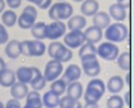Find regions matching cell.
<instances>
[{"label":"cell","instance_id":"obj_16","mask_svg":"<svg viewBox=\"0 0 134 108\" xmlns=\"http://www.w3.org/2000/svg\"><path fill=\"white\" fill-rule=\"evenodd\" d=\"M29 85L33 88V91H38V92L41 91V89H43L45 85H46L45 77H43L42 72L39 70L37 66H33V79H31Z\"/></svg>","mask_w":134,"mask_h":108},{"label":"cell","instance_id":"obj_33","mask_svg":"<svg viewBox=\"0 0 134 108\" xmlns=\"http://www.w3.org/2000/svg\"><path fill=\"white\" fill-rule=\"evenodd\" d=\"M106 105H107V108H123L125 107L123 97L119 95H111L107 99Z\"/></svg>","mask_w":134,"mask_h":108},{"label":"cell","instance_id":"obj_39","mask_svg":"<svg viewBox=\"0 0 134 108\" xmlns=\"http://www.w3.org/2000/svg\"><path fill=\"white\" fill-rule=\"evenodd\" d=\"M123 103H126L127 104V107L130 105V91H127L125 93V99H123Z\"/></svg>","mask_w":134,"mask_h":108},{"label":"cell","instance_id":"obj_27","mask_svg":"<svg viewBox=\"0 0 134 108\" xmlns=\"http://www.w3.org/2000/svg\"><path fill=\"white\" fill-rule=\"evenodd\" d=\"M34 39L37 41H43L46 39V23L43 22H35L34 26L30 28Z\"/></svg>","mask_w":134,"mask_h":108},{"label":"cell","instance_id":"obj_46","mask_svg":"<svg viewBox=\"0 0 134 108\" xmlns=\"http://www.w3.org/2000/svg\"><path fill=\"white\" fill-rule=\"evenodd\" d=\"M0 108H4V103L3 101H0Z\"/></svg>","mask_w":134,"mask_h":108},{"label":"cell","instance_id":"obj_13","mask_svg":"<svg viewBox=\"0 0 134 108\" xmlns=\"http://www.w3.org/2000/svg\"><path fill=\"white\" fill-rule=\"evenodd\" d=\"M62 80H64L66 84L69 82H73V81H79V79L81 77V68L76 65V64H70L68 65V68L62 72Z\"/></svg>","mask_w":134,"mask_h":108},{"label":"cell","instance_id":"obj_15","mask_svg":"<svg viewBox=\"0 0 134 108\" xmlns=\"http://www.w3.org/2000/svg\"><path fill=\"white\" fill-rule=\"evenodd\" d=\"M84 33V37H85V42H88V43H92V45H95V43H99L100 39H102V37H103V30H100L99 27L96 26H90V27H87Z\"/></svg>","mask_w":134,"mask_h":108},{"label":"cell","instance_id":"obj_48","mask_svg":"<svg viewBox=\"0 0 134 108\" xmlns=\"http://www.w3.org/2000/svg\"><path fill=\"white\" fill-rule=\"evenodd\" d=\"M57 2H66V0H57Z\"/></svg>","mask_w":134,"mask_h":108},{"label":"cell","instance_id":"obj_21","mask_svg":"<svg viewBox=\"0 0 134 108\" xmlns=\"http://www.w3.org/2000/svg\"><path fill=\"white\" fill-rule=\"evenodd\" d=\"M15 79L18 80V82L22 84H30L31 79H33V66H20L18 68L16 73H15Z\"/></svg>","mask_w":134,"mask_h":108},{"label":"cell","instance_id":"obj_8","mask_svg":"<svg viewBox=\"0 0 134 108\" xmlns=\"http://www.w3.org/2000/svg\"><path fill=\"white\" fill-rule=\"evenodd\" d=\"M62 72H64V65H62L61 62H58V61H48V64L45 65V70H43V77L46 82L48 81H54L60 79V76L62 74Z\"/></svg>","mask_w":134,"mask_h":108},{"label":"cell","instance_id":"obj_49","mask_svg":"<svg viewBox=\"0 0 134 108\" xmlns=\"http://www.w3.org/2000/svg\"><path fill=\"white\" fill-rule=\"evenodd\" d=\"M96 2H98V0H96Z\"/></svg>","mask_w":134,"mask_h":108},{"label":"cell","instance_id":"obj_19","mask_svg":"<svg viewBox=\"0 0 134 108\" xmlns=\"http://www.w3.org/2000/svg\"><path fill=\"white\" fill-rule=\"evenodd\" d=\"M66 27L70 31H76V30H81L87 26V19L83 15H72L68 20H66Z\"/></svg>","mask_w":134,"mask_h":108},{"label":"cell","instance_id":"obj_34","mask_svg":"<svg viewBox=\"0 0 134 108\" xmlns=\"http://www.w3.org/2000/svg\"><path fill=\"white\" fill-rule=\"evenodd\" d=\"M8 42V31L7 28L0 23V45H5Z\"/></svg>","mask_w":134,"mask_h":108},{"label":"cell","instance_id":"obj_30","mask_svg":"<svg viewBox=\"0 0 134 108\" xmlns=\"http://www.w3.org/2000/svg\"><path fill=\"white\" fill-rule=\"evenodd\" d=\"M49 91H52L53 93H56L57 96H62L65 93V91H66V82L62 79L54 80V81H52V85H50Z\"/></svg>","mask_w":134,"mask_h":108},{"label":"cell","instance_id":"obj_42","mask_svg":"<svg viewBox=\"0 0 134 108\" xmlns=\"http://www.w3.org/2000/svg\"><path fill=\"white\" fill-rule=\"evenodd\" d=\"M29 3H31V4H35V5H38L39 3H41V0H27Z\"/></svg>","mask_w":134,"mask_h":108},{"label":"cell","instance_id":"obj_10","mask_svg":"<svg viewBox=\"0 0 134 108\" xmlns=\"http://www.w3.org/2000/svg\"><path fill=\"white\" fill-rule=\"evenodd\" d=\"M66 33V25L60 20H53L46 25V38L50 41H57L58 38L64 37Z\"/></svg>","mask_w":134,"mask_h":108},{"label":"cell","instance_id":"obj_20","mask_svg":"<svg viewBox=\"0 0 134 108\" xmlns=\"http://www.w3.org/2000/svg\"><path fill=\"white\" fill-rule=\"evenodd\" d=\"M92 23L93 26L99 27L100 30L103 28H107L110 25H111V18L108 16V14L104 12V11H98L92 18Z\"/></svg>","mask_w":134,"mask_h":108},{"label":"cell","instance_id":"obj_14","mask_svg":"<svg viewBox=\"0 0 134 108\" xmlns=\"http://www.w3.org/2000/svg\"><path fill=\"white\" fill-rule=\"evenodd\" d=\"M79 57H80L81 62L95 59V58L98 57V56H96V46L92 45V43L85 42L81 47H80V50H79Z\"/></svg>","mask_w":134,"mask_h":108},{"label":"cell","instance_id":"obj_18","mask_svg":"<svg viewBox=\"0 0 134 108\" xmlns=\"http://www.w3.org/2000/svg\"><path fill=\"white\" fill-rule=\"evenodd\" d=\"M66 96L70 97V99H75V100H80L83 97V92H84V88L81 85V82L79 81H73V82H69L66 84Z\"/></svg>","mask_w":134,"mask_h":108},{"label":"cell","instance_id":"obj_28","mask_svg":"<svg viewBox=\"0 0 134 108\" xmlns=\"http://www.w3.org/2000/svg\"><path fill=\"white\" fill-rule=\"evenodd\" d=\"M58 103H60V96L53 93L52 91H48L42 96V104L46 108H58Z\"/></svg>","mask_w":134,"mask_h":108},{"label":"cell","instance_id":"obj_9","mask_svg":"<svg viewBox=\"0 0 134 108\" xmlns=\"http://www.w3.org/2000/svg\"><path fill=\"white\" fill-rule=\"evenodd\" d=\"M85 43V37L81 30H76V31H69L64 35V45L68 49H80Z\"/></svg>","mask_w":134,"mask_h":108},{"label":"cell","instance_id":"obj_32","mask_svg":"<svg viewBox=\"0 0 134 108\" xmlns=\"http://www.w3.org/2000/svg\"><path fill=\"white\" fill-rule=\"evenodd\" d=\"M58 107H60V108H83L81 103L79 101V100L70 99V97H68V96H64V97L60 99Z\"/></svg>","mask_w":134,"mask_h":108},{"label":"cell","instance_id":"obj_35","mask_svg":"<svg viewBox=\"0 0 134 108\" xmlns=\"http://www.w3.org/2000/svg\"><path fill=\"white\" fill-rule=\"evenodd\" d=\"M4 108H22V105H20L19 100H16V99H10L8 101L5 103Z\"/></svg>","mask_w":134,"mask_h":108},{"label":"cell","instance_id":"obj_12","mask_svg":"<svg viewBox=\"0 0 134 108\" xmlns=\"http://www.w3.org/2000/svg\"><path fill=\"white\" fill-rule=\"evenodd\" d=\"M107 14H108V16L111 19H114L115 22H121V23L126 19V15H127V12H126V7L122 3H114V4H111Z\"/></svg>","mask_w":134,"mask_h":108},{"label":"cell","instance_id":"obj_43","mask_svg":"<svg viewBox=\"0 0 134 108\" xmlns=\"http://www.w3.org/2000/svg\"><path fill=\"white\" fill-rule=\"evenodd\" d=\"M126 82H127V84H130V74H127V76H126Z\"/></svg>","mask_w":134,"mask_h":108},{"label":"cell","instance_id":"obj_31","mask_svg":"<svg viewBox=\"0 0 134 108\" xmlns=\"http://www.w3.org/2000/svg\"><path fill=\"white\" fill-rule=\"evenodd\" d=\"M115 61L118 62V65H119L122 70L129 72V69H130V53L129 51L119 53V56H118V58Z\"/></svg>","mask_w":134,"mask_h":108},{"label":"cell","instance_id":"obj_25","mask_svg":"<svg viewBox=\"0 0 134 108\" xmlns=\"http://www.w3.org/2000/svg\"><path fill=\"white\" fill-rule=\"evenodd\" d=\"M10 88H11V96L16 100L25 99L27 92H29V87L26 84H22V82H18V81H15Z\"/></svg>","mask_w":134,"mask_h":108},{"label":"cell","instance_id":"obj_7","mask_svg":"<svg viewBox=\"0 0 134 108\" xmlns=\"http://www.w3.org/2000/svg\"><path fill=\"white\" fill-rule=\"evenodd\" d=\"M96 56H99L104 61H115L119 56V47L111 42H103V43H99V46L96 47Z\"/></svg>","mask_w":134,"mask_h":108},{"label":"cell","instance_id":"obj_44","mask_svg":"<svg viewBox=\"0 0 134 108\" xmlns=\"http://www.w3.org/2000/svg\"><path fill=\"white\" fill-rule=\"evenodd\" d=\"M125 2H127V0H116V3H122V4H123Z\"/></svg>","mask_w":134,"mask_h":108},{"label":"cell","instance_id":"obj_6","mask_svg":"<svg viewBox=\"0 0 134 108\" xmlns=\"http://www.w3.org/2000/svg\"><path fill=\"white\" fill-rule=\"evenodd\" d=\"M37 18H38V10L37 7L34 5H26L23 8L22 14L18 16V26L23 30H30L31 27L34 26V23L37 22Z\"/></svg>","mask_w":134,"mask_h":108},{"label":"cell","instance_id":"obj_17","mask_svg":"<svg viewBox=\"0 0 134 108\" xmlns=\"http://www.w3.org/2000/svg\"><path fill=\"white\" fill-rule=\"evenodd\" d=\"M125 87V81L121 76H113L106 84V91L111 92L113 95H118Z\"/></svg>","mask_w":134,"mask_h":108},{"label":"cell","instance_id":"obj_26","mask_svg":"<svg viewBox=\"0 0 134 108\" xmlns=\"http://www.w3.org/2000/svg\"><path fill=\"white\" fill-rule=\"evenodd\" d=\"M16 81L15 79V72L11 70V69H3L0 72V85L4 87V88H10L12 84Z\"/></svg>","mask_w":134,"mask_h":108},{"label":"cell","instance_id":"obj_5","mask_svg":"<svg viewBox=\"0 0 134 108\" xmlns=\"http://www.w3.org/2000/svg\"><path fill=\"white\" fill-rule=\"evenodd\" d=\"M22 54L26 57H42L46 53V46L42 41L37 39H26L20 42Z\"/></svg>","mask_w":134,"mask_h":108},{"label":"cell","instance_id":"obj_38","mask_svg":"<svg viewBox=\"0 0 134 108\" xmlns=\"http://www.w3.org/2000/svg\"><path fill=\"white\" fill-rule=\"evenodd\" d=\"M83 108H99V104L98 103H85L83 105Z\"/></svg>","mask_w":134,"mask_h":108},{"label":"cell","instance_id":"obj_24","mask_svg":"<svg viewBox=\"0 0 134 108\" xmlns=\"http://www.w3.org/2000/svg\"><path fill=\"white\" fill-rule=\"evenodd\" d=\"M26 105L31 107V108H42V96L39 95L38 91H29L26 95Z\"/></svg>","mask_w":134,"mask_h":108},{"label":"cell","instance_id":"obj_47","mask_svg":"<svg viewBox=\"0 0 134 108\" xmlns=\"http://www.w3.org/2000/svg\"><path fill=\"white\" fill-rule=\"evenodd\" d=\"M23 108H31V107H29V105H25V107H23Z\"/></svg>","mask_w":134,"mask_h":108},{"label":"cell","instance_id":"obj_23","mask_svg":"<svg viewBox=\"0 0 134 108\" xmlns=\"http://www.w3.org/2000/svg\"><path fill=\"white\" fill-rule=\"evenodd\" d=\"M5 56L11 58V59H16L20 54H22V50H20V42L16 41V39H12V41H8L5 45Z\"/></svg>","mask_w":134,"mask_h":108},{"label":"cell","instance_id":"obj_1","mask_svg":"<svg viewBox=\"0 0 134 108\" xmlns=\"http://www.w3.org/2000/svg\"><path fill=\"white\" fill-rule=\"evenodd\" d=\"M106 92V84L103 80L98 79H92L88 84H87V88L83 92V99L85 103H98L99 100L103 97Z\"/></svg>","mask_w":134,"mask_h":108},{"label":"cell","instance_id":"obj_3","mask_svg":"<svg viewBox=\"0 0 134 108\" xmlns=\"http://www.w3.org/2000/svg\"><path fill=\"white\" fill-rule=\"evenodd\" d=\"M104 37L107 42H111V43H121L125 42L129 37V28L126 27L123 23L121 22H115L111 23L104 31Z\"/></svg>","mask_w":134,"mask_h":108},{"label":"cell","instance_id":"obj_40","mask_svg":"<svg viewBox=\"0 0 134 108\" xmlns=\"http://www.w3.org/2000/svg\"><path fill=\"white\" fill-rule=\"evenodd\" d=\"M3 69H5V62H4V59L0 57V72H2Z\"/></svg>","mask_w":134,"mask_h":108},{"label":"cell","instance_id":"obj_11","mask_svg":"<svg viewBox=\"0 0 134 108\" xmlns=\"http://www.w3.org/2000/svg\"><path fill=\"white\" fill-rule=\"evenodd\" d=\"M100 70H102V68H100V64H99L98 58L91 59V61H85V62H81V72L85 76L91 77V79H95L96 76H99Z\"/></svg>","mask_w":134,"mask_h":108},{"label":"cell","instance_id":"obj_41","mask_svg":"<svg viewBox=\"0 0 134 108\" xmlns=\"http://www.w3.org/2000/svg\"><path fill=\"white\" fill-rule=\"evenodd\" d=\"M4 7H5V3H4V0H0V14H2L4 11Z\"/></svg>","mask_w":134,"mask_h":108},{"label":"cell","instance_id":"obj_22","mask_svg":"<svg viewBox=\"0 0 134 108\" xmlns=\"http://www.w3.org/2000/svg\"><path fill=\"white\" fill-rule=\"evenodd\" d=\"M80 11L83 16H93L99 11V2H96V0H84L81 3Z\"/></svg>","mask_w":134,"mask_h":108},{"label":"cell","instance_id":"obj_4","mask_svg":"<svg viewBox=\"0 0 134 108\" xmlns=\"http://www.w3.org/2000/svg\"><path fill=\"white\" fill-rule=\"evenodd\" d=\"M49 53V57L54 61H58L61 64H65V62H69L73 57V53L70 49H68L64 43H61L58 41H53L49 47L46 49Z\"/></svg>","mask_w":134,"mask_h":108},{"label":"cell","instance_id":"obj_2","mask_svg":"<svg viewBox=\"0 0 134 108\" xmlns=\"http://www.w3.org/2000/svg\"><path fill=\"white\" fill-rule=\"evenodd\" d=\"M48 15L52 20H60L64 22L68 20L73 15V7L68 2H57L53 3L48 8Z\"/></svg>","mask_w":134,"mask_h":108},{"label":"cell","instance_id":"obj_36","mask_svg":"<svg viewBox=\"0 0 134 108\" xmlns=\"http://www.w3.org/2000/svg\"><path fill=\"white\" fill-rule=\"evenodd\" d=\"M4 3H7V5L10 7V10H16L20 7L22 0H5Z\"/></svg>","mask_w":134,"mask_h":108},{"label":"cell","instance_id":"obj_29","mask_svg":"<svg viewBox=\"0 0 134 108\" xmlns=\"http://www.w3.org/2000/svg\"><path fill=\"white\" fill-rule=\"evenodd\" d=\"M16 20H18V16L15 14L14 10H7V11H3L2 12V25L7 28V27H14L16 25Z\"/></svg>","mask_w":134,"mask_h":108},{"label":"cell","instance_id":"obj_45","mask_svg":"<svg viewBox=\"0 0 134 108\" xmlns=\"http://www.w3.org/2000/svg\"><path fill=\"white\" fill-rule=\"evenodd\" d=\"M73 2H76V3H83L84 0H73Z\"/></svg>","mask_w":134,"mask_h":108},{"label":"cell","instance_id":"obj_37","mask_svg":"<svg viewBox=\"0 0 134 108\" xmlns=\"http://www.w3.org/2000/svg\"><path fill=\"white\" fill-rule=\"evenodd\" d=\"M52 4H53V0H41V3L38 4V8L39 10H48Z\"/></svg>","mask_w":134,"mask_h":108}]
</instances>
